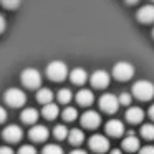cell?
Returning a JSON list of instances; mask_svg holds the SVG:
<instances>
[{
    "label": "cell",
    "mask_w": 154,
    "mask_h": 154,
    "mask_svg": "<svg viewBox=\"0 0 154 154\" xmlns=\"http://www.w3.org/2000/svg\"><path fill=\"white\" fill-rule=\"evenodd\" d=\"M81 124H83L85 128H88V129H94V128H98L101 124V116L96 113V111H86V113H83V116H81Z\"/></svg>",
    "instance_id": "10"
},
{
    "label": "cell",
    "mask_w": 154,
    "mask_h": 154,
    "mask_svg": "<svg viewBox=\"0 0 154 154\" xmlns=\"http://www.w3.org/2000/svg\"><path fill=\"white\" fill-rule=\"evenodd\" d=\"M2 5H4L5 8H17L18 5H20V2H18V0H4Z\"/></svg>",
    "instance_id": "29"
},
{
    "label": "cell",
    "mask_w": 154,
    "mask_h": 154,
    "mask_svg": "<svg viewBox=\"0 0 154 154\" xmlns=\"http://www.w3.org/2000/svg\"><path fill=\"white\" fill-rule=\"evenodd\" d=\"M2 136L8 143H18L22 139V136H23V131H22V128L18 124H7L4 128V131H2Z\"/></svg>",
    "instance_id": "8"
},
{
    "label": "cell",
    "mask_w": 154,
    "mask_h": 154,
    "mask_svg": "<svg viewBox=\"0 0 154 154\" xmlns=\"http://www.w3.org/2000/svg\"><path fill=\"white\" fill-rule=\"evenodd\" d=\"M61 118H63L65 121H68V123H71V121H75L78 118V111H76V108H73V106H66L63 109V113H61Z\"/></svg>",
    "instance_id": "23"
},
{
    "label": "cell",
    "mask_w": 154,
    "mask_h": 154,
    "mask_svg": "<svg viewBox=\"0 0 154 154\" xmlns=\"http://www.w3.org/2000/svg\"><path fill=\"white\" fill-rule=\"evenodd\" d=\"M70 154H88V152H86V151H83V149H73Z\"/></svg>",
    "instance_id": "34"
},
{
    "label": "cell",
    "mask_w": 154,
    "mask_h": 154,
    "mask_svg": "<svg viewBox=\"0 0 154 154\" xmlns=\"http://www.w3.org/2000/svg\"><path fill=\"white\" fill-rule=\"evenodd\" d=\"M47 75L51 81H63L68 76V66L65 61L60 60H53L48 63L47 66Z\"/></svg>",
    "instance_id": "2"
},
{
    "label": "cell",
    "mask_w": 154,
    "mask_h": 154,
    "mask_svg": "<svg viewBox=\"0 0 154 154\" xmlns=\"http://www.w3.org/2000/svg\"><path fill=\"white\" fill-rule=\"evenodd\" d=\"M5 119H7V109L4 106H0V124L4 123Z\"/></svg>",
    "instance_id": "32"
},
{
    "label": "cell",
    "mask_w": 154,
    "mask_h": 154,
    "mask_svg": "<svg viewBox=\"0 0 154 154\" xmlns=\"http://www.w3.org/2000/svg\"><path fill=\"white\" fill-rule=\"evenodd\" d=\"M88 143H90V149L94 152H106L109 149V141L103 134H93Z\"/></svg>",
    "instance_id": "7"
},
{
    "label": "cell",
    "mask_w": 154,
    "mask_h": 154,
    "mask_svg": "<svg viewBox=\"0 0 154 154\" xmlns=\"http://www.w3.org/2000/svg\"><path fill=\"white\" fill-rule=\"evenodd\" d=\"M70 80L73 81L75 85H85L88 81V73L83 68H75L70 73Z\"/></svg>",
    "instance_id": "19"
},
{
    "label": "cell",
    "mask_w": 154,
    "mask_h": 154,
    "mask_svg": "<svg viewBox=\"0 0 154 154\" xmlns=\"http://www.w3.org/2000/svg\"><path fill=\"white\" fill-rule=\"evenodd\" d=\"M5 27H7V20H5V17L2 14H0V33L5 30Z\"/></svg>",
    "instance_id": "33"
},
{
    "label": "cell",
    "mask_w": 154,
    "mask_h": 154,
    "mask_svg": "<svg viewBox=\"0 0 154 154\" xmlns=\"http://www.w3.org/2000/svg\"><path fill=\"white\" fill-rule=\"evenodd\" d=\"M118 98H119V104H123V106H129L131 101H133V96L129 93H121Z\"/></svg>",
    "instance_id": "28"
},
{
    "label": "cell",
    "mask_w": 154,
    "mask_h": 154,
    "mask_svg": "<svg viewBox=\"0 0 154 154\" xmlns=\"http://www.w3.org/2000/svg\"><path fill=\"white\" fill-rule=\"evenodd\" d=\"M48 134H50V131H48V128L43 126V124H35V126H32L30 131H28L30 139L35 141V143H42V141H45L48 137Z\"/></svg>",
    "instance_id": "11"
},
{
    "label": "cell",
    "mask_w": 154,
    "mask_h": 154,
    "mask_svg": "<svg viewBox=\"0 0 154 154\" xmlns=\"http://www.w3.org/2000/svg\"><path fill=\"white\" fill-rule=\"evenodd\" d=\"M0 154H15L10 146H0Z\"/></svg>",
    "instance_id": "31"
},
{
    "label": "cell",
    "mask_w": 154,
    "mask_h": 154,
    "mask_svg": "<svg viewBox=\"0 0 154 154\" xmlns=\"http://www.w3.org/2000/svg\"><path fill=\"white\" fill-rule=\"evenodd\" d=\"M38 111L35 109V108H25L23 111L20 113V119L23 121L25 124H32V126H35L38 121Z\"/></svg>",
    "instance_id": "15"
},
{
    "label": "cell",
    "mask_w": 154,
    "mask_h": 154,
    "mask_svg": "<svg viewBox=\"0 0 154 154\" xmlns=\"http://www.w3.org/2000/svg\"><path fill=\"white\" fill-rule=\"evenodd\" d=\"M42 114H43V118H47V119H55V118L60 114V109H58V106L55 103H50V104H47V106H43Z\"/></svg>",
    "instance_id": "21"
},
{
    "label": "cell",
    "mask_w": 154,
    "mask_h": 154,
    "mask_svg": "<svg viewBox=\"0 0 154 154\" xmlns=\"http://www.w3.org/2000/svg\"><path fill=\"white\" fill-rule=\"evenodd\" d=\"M37 100H38V103H42L43 106L53 103V91H51L50 88H40V90L37 91Z\"/></svg>",
    "instance_id": "18"
},
{
    "label": "cell",
    "mask_w": 154,
    "mask_h": 154,
    "mask_svg": "<svg viewBox=\"0 0 154 154\" xmlns=\"http://www.w3.org/2000/svg\"><path fill=\"white\" fill-rule=\"evenodd\" d=\"M20 80L27 88H38L42 85V75L37 68H27L20 73Z\"/></svg>",
    "instance_id": "5"
},
{
    "label": "cell",
    "mask_w": 154,
    "mask_h": 154,
    "mask_svg": "<svg viewBox=\"0 0 154 154\" xmlns=\"http://www.w3.org/2000/svg\"><path fill=\"white\" fill-rule=\"evenodd\" d=\"M57 98H58V101H60L61 104H68L71 101V98H73V94H71V91L68 90V88H61V90L57 93Z\"/></svg>",
    "instance_id": "24"
},
{
    "label": "cell",
    "mask_w": 154,
    "mask_h": 154,
    "mask_svg": "<svg viewBox=\"0 0 154 154\" xmlns=\"http://www.w3.org/2000/svg\"><path fill=\"white\" fill-rule=\"evenodd\" d=\"M42 154H65V152L61 149V146H58V144H47L42 151Z\"/></svg>",
    "instance_id": "26"
},
{
    "label": "cell",
    "mask_w": 154,
    "mask_h": 154,
    "mask_svg": "<svg viewBox=\"0 0 154 154\" xmlns=\"http://www.w3.org/2000/svg\"><path fill=\"white\" fill-rule=\"evenodd\" d=\"M152 37H154V28H152Z\"/></svg>",
    "instance_id": "37"
},
{
    "label": "cell",
    "mask_w": 154,
    "mask_h": 154,
    "mask_svg": "<svg viewBox=\"0 0 154 154\" xmlns=\"http://www.w3.org/2000/svg\"><path fill=\"white\" fill-rule=\"evenodd\" d=\"M68 134H70V131H68V128L65 124H57L53 128V136L57 139H68Z\"/></svg>",
    "instance_id": "22"
},
{
    "label": "cell",
    "mask_w": 154,
    "mask_h": 154,
    "mask_svg": "<svg viewBox=\"0 0 154 154\" xmlns=\"http://www.w3.org/2000/svg\"><path fill=\"white\" fill-rule=\"evenodd\" d=\"M119 106H121V104H119V98L114 96V94H111V93H106V94H103V96L100 98V108L104 111V113L113 114V113H116V111H118V108H119Z\"/></svg>",
    "instance_id": "6"
},
{
    "label": "cell",
    "mask_w": 154,
    "mask_h": 154,
    "mask_svg": "<svg viewBox=\"0 0 154 154\" xmlns=\"http://www.w3.org/2000/svg\"><path fill=\"white\" fill-rule=\"evenodd\" d=\"M68 141H70V144H73V146H80V144L85 141V133H83L81 129H78V128H75V129H70V134H68Z\"/></svg>",
    "instance_id": "20"
},
{
    "label": "cell",
    "mask_w": 154,
    "mask_h": 154,
    "mask_svg": "<svg viewBox=\"0 0 154 154\" xmlns=\"http://www.w3.org/2000/svg\"><path fill=\"white\" fill-rule=\"evenodd\" d=\"M141 136L144 139H154V124L152 123H147V124H143L141 128Z\"/></svg>",
    "instance_id": "25"
},
{
    "label": "cell",
    "mask_w": 154,
    "mask_h": 154,
    "mask_svg": "<svg viewBox=\"0 0 154 154\" xmlns=\"http://www.w3.org/2000/svg\"><path fill=\"white\" fill-rule=\"evenodd\" d=\"M126 119L129 121L131 124H139L143 123L144 119V111L141 109L139 106H133L126 111Z\"/></svg>",
    "instance_id": "14"
},
{
    "label": "cell",
    "mask_w": 154,
    "mask_h": 154,
    "mask_svg": "<svg viewBox=\"0 0 154 154\" xmlns=\"http://www.w3.org/2000/svg\"><path fill=\"white\" fill-rule=\"evenodd\" d=\"M136 17L141 23H152L154 22V5L147 4V5H144V7H141L139 10H137Z\"/></svg>",
    "instance_id": "12"
},
{
    "label": "cell",
    "mask_w": 154,
    "mask_h": 154,
    "mask_svg": "<svg viewBox=\"0 0 154 154\" xmlns=\"http://www.w3.org/2000/svg\"><path fill=\"white\" fill-rule=\"evenodd\" d=\"M4 100H5V103H7L8 106H12V108H20V106H23V104L27 103V94L23 93V90L14 86V88H8V90H5Z\"/></svg>",
    "instance_id": "3"
},
{
    "label": "cell",
    "mask_w": 154,
    "mask_h": 154,
    "mask_svg": "<svg viewBox=\"0 0 154 154\" xmlns=\"http://www.w3.org/2000/svg\"><path fill=\"white\" fill-rule=\"evenodd\" d=\"M94 101V94L91 90H80L76 93V103L80 104V106H90V104H93Z\"/></svg>",
    "instance_id": "16"
},
{
    "label": "cell",
    "mask_w": 154,
    "mask_h": 154,
    "mask_svg": "<svg viewBox=\"0 0 154 154\" xmlns=\"http://www.w3.org/2000/svg\"><path fill=\"white\" fill-rule=\"evenodd\" d=\"M17 154H37V149L32 144H23V146H20Z\"/></svg>",
    "instance_id": "27"
},
{
    "label": "cell",
    "mask_w": 154,
    "mask_h": 154,
    "mask_svg": "<svg viewBox=\"0 0 154 154\" xmlns=\"http://www.w3.org/2000/svg\"><path fill=\"white\" fill-rule=\"evenodd\" d=\"M90 81H91V85H93V88L103 90V88H106L108 85H109V75H108L104 70H96L90 76Z\"/></svg>",
    "instance_id": "9"
},
{
    "label": "cell",
    "mask_w": 154,
    "mask_h": 154,
    "mask_svg": "<svg viewBox=\"0 0 154 154\" xmlns=\"http://www.w3.org/2000/svg\"><path fill=\"white\" fill-rule=\"evenodd\" d=\"M121 146H123V149L128 151V152H136L141 144H139V139H137L134 134H129V136H126L123 139V144H121Z\"/></svg>",
    "instance_id": "17"
},
{
    "label": "cell",
    "mask_w": 154,
    "mask_h": 154,
    "mask_svg": "<svg viewBox=\"0 0 154 154\" xmlns=\"http://www.w3.org/2000/svg\"><path fill=\"white\" fill-rule=\"evenodd\" d=\"M104 129H106V133L109 134V136L119 137V136H123V133H124V124L121 123L119 119H109L106 123V126H104Z\"/></svg>",
    "instance_id": "13"
},
{
    "label": "cell",
    "mask_w": 154,
    "mask_h": 154,
    "mask_svg": "<svg viewBox=\"0 0 154 154\" xmlns=\"http://www.w3.org/2000/svg\"><path fill=\"white\" fill-rule=\"evenodd\" d=\"M139 154H154V146H144V147H141Z\"/></svg>",
    "instance_id": "30"
},
{
    "label": "cell",
    "mask_w": 154,
    "mask_h": 154,
    "mask_svg": "<svg viewBox=\"0 0 154 154\" xmlns=\"http://www.w3.org/2000/svg\"><path fill=\"white\" fill-rule=\"evenodd\" d=\"M109 154H123V152H121V149H113Z\"/></svg>",
    "instance_id": "36"
},
{
    "label": "cell",
    "mask_w": 154,
    "mask_h": 154,
    "mask_svg": "<svg viewBox=\"0 0 154 154\" xmlns=\"http://www.w3.org/2000/svg\"><path fill=\"white\" fill-rule=\"evenodd\" d=\"M133 94L141 101H149L154 98V85L147 80L136 81L133 85Z\"/></svg>",
    "instance_id": "1"
},
{
    "label": "cell",
    "mask_w": 154,
    "mask_h": 154,
    "mask_svg": "<svg viewBox=\"0 0 154 154\" xmlns=\"http://www.w3.org/2000/svg\"><path fill=\"white\" fill-rule=\"evenodd\" d=\"M149 116H151V119H154V104L149 108Z\"/></svg>",
    "instance_id": "35"
},
{
    "label": "cell",
    "mask_w": 154,
    "mask_h": 154,
    "mask_svg": "<svg viewBox=\"0 0 154 154\" xmlns=\"http://www.w3.org/2000/svg\"><path fill=\"white\" fill-rule=\"evenodd\" d=\"M113 76L118 81H128L134 76V66L128 61H118L113 66Z\"/></svg>",
    "instance_id": "4"
}]
</instances>
